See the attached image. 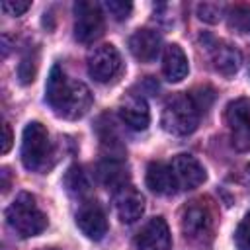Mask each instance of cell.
I'll return each mask as SVG.
<instances>
[{
  "label": "cell",
  "mask_w": 250,
  "mask_h": 250,
  "mask_svg": "<svg viewBox=\"0 0 250 250\" xmlns=\"http://www.w3.org/2000/svg\"><path fill=\"white\" fill-rule=\"evenodd\" d=\"M45 100L51 109L64 119H78L86 115L92 105V94L88 86L84 82L68 78L59 64H55L49 72Z\"/></svg>",
  "instance_id": "cell-1"
},
{
  "label": "cell",
  "mask_w": 250,
  "mask_h": 250,
  "mask_svg": "<svg viewBox=\"0 0 250 250\" xmlns=\"http://www.w3.org/2000/svg\"><path fill=\"white\" fill-rule=\"evenodd\" d=\"M180 227L191 244L199 248H207L213 242L215 227H217V215L209 199H193L189 201L180 215Z\"/></svg>",
  "instance_id": "cell-2"
},
{
  "label": "cell",
  "mask_w": 250,
  "mask_h": 250,
  "mask_svg": "<svg viewBox=\"0 0 250 250\" xmlns=\"http://www.w3.org/2000/svg\"><path fill=\"white\" fill-rule=\"evenodd\" d=\"M6 221L10 229L20 234L21 238L35 236L45 230L47 227V215L39 209L35 197L31 193H18L16 199L6 209Z\"/></svg>",
  "instance_id": "cell-3"
},
{
  "label": "cell",
  "mask_w": 250,
  "mask_h": 250,
  "mask_svg": "<svg viewBox=\"0 0 250 250\" xmlns=\"http://www.w3.org/2000/svg\"><path fill=\"white\" fill-rule=\"evenodd\" d=\"M21 162L31 172H45L53 164V145L45 125L29 121L21 135Z\"/></svg>",
  "instance_id": "cell-4"
},
{
  "label": "cell",
  "mask_w": 250,
  "mask_h": 250,
  "mask_svg": "<svg viewBox=\"0 0 250 250\" xmlns=\"http://www.w3.org/2000/svg\"><path fill=\"white\" fill-rule=\"evenodd\" d=\"M199 107L193 102L191 94H174L168 98L162 109V127L172 135H189L197 129L199 123Z\"/></svg>",
  "instance_id": "cell-5"
},
{
  "label": "cell",
  "mask_w": 250,
  "mask_h": 250,
  "mask_svg": "<svg viewBox=\"0 0 250 250\" xmlns=\"http://www.w3.org/2000/svg\"><path fill=\"white\" fill-rule=\"evenodd\" d=\"M225 121L234 150H250V98H238L230 102L225 111Z\"/></svg>",
  "instance_id": "cell-6"
},
{
  "label": "cell",
  "mask_w": 250,
  "mask_h": 250,
  "mask_svg": "<svg viewBox=\"0 0 250 250\" xmlns=\"http://www.w3.org/2000/svg\"><path fill=\"white\" fill-rule=\"evenodd\" d=\"M104 33V14L100 4L80 0L74 4V37L80 43H94Z\"/></svg>",
  "instance_id": "cell-7"
},
{
  "label": "cell",
  "mask_w": 250,
  "mask_h": 250,
  "mask_svg": "<svg viewBox=\"0 0 250 250\" xmlns=\"http://www.w3.org/2000/svg\"><path fill=\"white\" fill-rule=\"evenodd\" d=\"M86 64H88V74L96 82H109L121 70V55L111 43H105L90 51Z\"/></svg>",
  "instance_id": "cell-8"
},
{
  "label": "cell",
  "mask_w": 250,
  "mask_h": 250,
  "mask_svg": "<svg viewBox=\"0 0 250 250\" xmlns=\"http://www.w3.org/2000/svg\"><path fill=\"white\" fill-rule=\"evenodd\" d=\"M170 168H172V174H174V180H176V186H178V191H186V189H195L199 188L207 174H205V168L201 166V162L191 156V154H176L170 162Z\"/></svg>",
  "instance_id": "cell-9"
},
{
  "label": "cell",
  "mask_w": 250,
  "mask_h": 250,
  "mask_svg": "<svg viewBox=\"0 0 250 250\" xmlns=\"http://www.w3.org/2000/svg\"><path fill=\"white\" fill-rule=\"evenodd\" d=\"M137 250H172V236L168 223L162 217L150 219L135 238Z\"/></svg>",
  "instance_id": "cell-10"
},
{
  "label": "cell",
  "mask_w": 250,
  "mask_h": 250,
  "mask_svg": "<svg viewBox=\"0 0 250 250\" xmlns=\"http://www.w3.org/2000/svg\"><path fill=\"white\" fill-rule=\"evenodd\" d=\"M76 225L92 240H102L107 232V219L98 201H84L76 213Z\"/></svg>",
  "instance_id": "cell-11"
},
{
  "label": "cell",
  "mask_w": 250,
  "mask_h": 250,
  "mask_svg": "<svg viewBox=\"0 0 250 250\" xmlns=\"http://www.w3.org/2000/svg\"><path fill=\"white\" fill-rule=\"evenodd\" d=\"M113 205L121 223H135L145 213V197L131 184L119 188L113 193Z\"/></svg>",
  "instance_id": "cell-12"
},
{
  "label": "cell",
  "mask_w": 250,
  "mask_h": 250,
  "mask_svg": "<svg viewBox=\"0 0 250 250\" xmlns=\"http://www.w3.org/2000/svg\"><path fill=\"white\" fill-rule=\"evenodd\" d=\"M119 115L127 127L133 131H145L150 123V111L143 96L129 94L127 98L121 100L119 104Z\"/></svg>",
  "instance_id": "cell-13"
},
{
  "label": "cell",
  "mask_w": 250,
  "mask_h": 250,
  "mask_svg": "<svg viewBox=\"0 0 250 250\" xmlns=\"http://www.w3.org/2000/svg\"><path fill=\"white\" fill-rule=\"evenodd\" d=\"M160 35L154 29H137L129 37V51L141 62H152L160 53Z\"/></svg>",
  "instance_id": "cell-14"
},
{
  "label": "cell",
  "mask_w": 250,
  "mask_h": 250,
  "mask_svg": "<svg viewBox=\"0 0 250 250\" xmlns=\"http://www.w3.org/2000/svg\"><path fill=\"white\" fill-rule=\"evenodd\" d=\"M211 51V61H213V68L223 74V76H234L240 68L242 62V55L236 47L225 43V41H215L213 45H207Z\"/></svg>",
  "instance_id": "cell-15"
},
{
  "label": "cell",
  "mask_w": 250,
  "mask_h": 250,
  "mask_svg": "<svg viewBox=\"0 0 250 250\" xmlns=\"http://www.w3.org/2000/svg\"><path fill=\"white\" fill-rule=\"evenodd\" d=\"M146 186L150 191H154L156 195H172L178 191V186H176V180H174V174H172V168L168 162H162V160H154L146 166Z\"/></svg>",
  "instance_id": "cell-16"
},
{
  "label": "cell",
  "mask_w": 250,
  "mask_h": 250,
  "mask_svg": "<svg viewBox=\"0 0 250 250\" xmlns=\"http://www.w3.org/2000/svg\"><path fill=\"white\" fill-rule=\"evenodd\" d=\"M162 72H164L166 80H170V82H180L188 76L189 64H188V57L180 45H176V43L166 45L164 55H162Z\"/></svg>",
  "instance_id": "cell-17"
},
{
  "label": "cell",
  "mask_w": 250,
  "mask_h": 250,
  "mask_svg": "<svg viewBox=\"0 0 250 250\" xmlns=\"http://www.w3.org/2000/svg\"><path fill=\"white\" fill-rule=\"evenodd\" d=\"M98 180L107 188L117 191L119 188L127 186L129 180V172H127V164L117 158V156H107L100 166H98Z\"/></svg>",
  "instance_id": "cell-18"
},
{
  "label": "cell",
  "mask_w": 250,
  "mask_h": 250,
  "mask_svg": "<svg viewBox=\"0 0 250 250\" xmlns=\"http://www.w3.org/2000/svg\"><path fill=\"white\" fill-rule=\"evenodd\" d=\"M229 27L238 33H250V4H234L227 10Z\"/></svg>",
  "instance_id": "cell-19"
},
{
  "label": "cell",
  "mask_w": 250,
  "mask_h": 250,
  "mask_svg": "<svg viewBox=\"0 0 250 250\" xmlns=\"http://www.w3.org/2000/svg\"><path fill=\"white\" fill-rule=\"evenodd\" d=\"M64 186H66V189L72 195H78V197H82V195H86L90 191L88 178H86V174L82 172L80 166H70L66 170V174H64Z\"/></svg>",
  "instance_id": "cell-20"
},
{
  "label": "cell",
  "mask_w": 250,
  "mask_h": 250,
  "mask_svg": "<svg viewBox=\"0 0 250 250\" xmlns=\"http://www.w3.org/2000/svg\"><path fill=\"white\" fill-rule=\"evenodd\" d=\"M37 61H39V57H37L35 51H27V53L21 57V61H20V64H18V78H20L21 84H31V82L35 80V74H37Z\"/></svg>",
  "instance_id": "cell-21"
},
{
  "label": "cell",
  "mask_w": 250,
  "mask_h": 250,
  "mask_svg": "<svg viewBox=\"0 0 250 250\" xmlns=\"http://www.w3.org/2000/svg\"><path fill=\"white\" fill-rule=\"evenodd\" d=\"M223 16V6L213 2H203L197 6V18L205 23H217Z\"/></svg>",
  "instance_id": "cell-22"
},
{
  "label": "cell",
  "mask_w": 250,
  "mask_h": 250,
  "mask_svg": "<svg viewBox=\"0 0 250 250\" xmlns=\"http://www.w3.org/2000/svg\"><path fill=\"white\" fill-rule=\"evenodd\" d=\"M104 8L109 12V16L113 20L121 21V20H127L129 18V14L133 10V4L131 2H125V0H107V2H104Z\"/></svg>",
  "instance_id": "cell-23"
},
{
  "label": "cell",
  "mask_w": 250,
  "mask_h": 250,
  "mask_svg": "<svg viewBox=\"0 0 250 250\" xmlns=\"http://www.w3.org/2000/svg\"><path fill=\"white\" fill-rule=\"evenodd\" d=\"M234 242H236L238 250H250V213H246L244 219L240 221V225L236 227Z\"/></svg>",
  "instance_id": "cell-24"
},
{
  "label": "cell",
  "mask_w": 250,
  "mask_h": 250,
  "mask_svg": "<svg viewBox=\"0 0 250 250\" xmlns=\"http://www.w3.org/2000/svg\"><path fill=\"white\" fill-rule=\"evenodd\" d=\"M29 2H21V0H6V2H2V10L8 14V16H21V14H25L27 10H29Z\"/></svg>",
  "instance_id": "cell-25"
},
{
  "label": "cell",
  "mask_w": 250,
  "mask_h": 250,
  "mask_svg": "<svg viewBox=\"0 0 250 250\" xmlns=\"http://www.w3.org/2000/svg\"><path fill=\"white\" fill-rule=\"evenodd\" d=\"M2 131H4V141H2V154H6V152L10 150V146H12V129H10V125H8V123H4V125H2Z\"/></svg>",
  "instance_id": "cell-26"
},
{
  "label": "cell",
  "mask_w": 250,
  "mask_h": 250,
  "mask_svg": "<svg viewBox=\"0 0 250 250\" xmlns=\"http://www.w3.org/2000/svg\"><path fill=\"white\" fill-rule=\"evenodd\" d=\"M2 180H4V182H2V191H8L10 182H8V170H6V168L2 170Z\"/></svg>",
  "instance_id": "cell-27"
},
{
  "label": "cell",
  "mask_w": 250,
  "mask_h": 250,
  "mask_svg": "<svg viewBox=\"0 0 250 250\" xmlns=\"http://www.w3.org/2000/svg\"><path fill=\"white\" fill-rule=\"evenodd\" d=\"M49 250H53V248H49Z\"/></svg>",
  "instance_id": "cell-28"
}]
</instances>
